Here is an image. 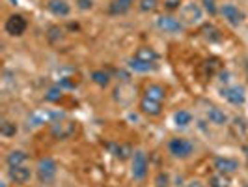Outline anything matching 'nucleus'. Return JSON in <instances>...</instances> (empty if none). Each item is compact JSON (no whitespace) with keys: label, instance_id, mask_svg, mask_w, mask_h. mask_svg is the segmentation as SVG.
<instances>
[{"label":"nucleus","instance_id":"nucleus-6","mask_svg":"<svg viewBox=\"0 0 248 187\" xmlns=\"http://www.w3.org/2000/svg\"><path fill=\"white\" fill-rule=\"evenodd\" d=\"M77 133V124L73 120H58L54 124H50V135L56 140H69Z\"/></svg>","mask_w":248,"mask_h":187},{"label":"nucleus","instance_id":"nucleus-17","mask_svg":"<svg viewBox=\"0 0 248 187\" xmlns=\"http://www.w3.org/2000/svg\"><path fill=\"white\" fill-rule=\"evenodd\" d=\"M133 58H137V60H142V62L157 64V60H159V52H157V51L153 49V47H148V45H142V47H138V49L135 51Z\"/></svg>","mask_w":248,"mask_h":187},{"label":"nucleus","instance_id":"nucleus-16","mask_svg":"<svg viewBox=\"0 0 248 187\" xmlns=\"http://www.w3.org/2000/svg\"><path fill=\"white\" fill-rule=\"evenodd\" d=\"M28 153H26L25 150H12V152H8L6 153V165L8 167H25L26 163H28Z\"/></svg>","mask_w":248,"mask_h":187},{"label":"nucleus","instance_id":"nucleus-19","mask_svg":"<svg viewBox=\"0 0 248 187\" xmlns=\"http://www.w3.org/2000/svg\"><path fill=\"white\" fill-rule=\"evenodd\" d=\"M108 148H110L112 155H114L116 159H120V161L131 159L133 153H135V150L131 148L129 144H118V142H114V144H108Z\"/></svg>","mask_w":248,"mask_h":187},{"label":"nucleus","instance_id":"nucleus-2","mask_svg":"<svg viewBox=\"0 0 248 187\" xmlns=\"http://www.w3.org/2000/svg\"><path fill=\"white\" fill-rule=\"evenodd\" d=\"M149 172V159L144 150H135L131 157V176L135 182H144Z\"/></svg>","mask_w":248,"mask_h":187},{"label":"nucleus","instance_id":"nucleus-30","mask_svg":"<svg viewBox=\"0 0 248 187\" xmlns=\"http://www.w3.org/2000/svg\"><path fill=\"white\" fill-rule=\"evenodd\" d=\"M202 8L203 12H207L209 15H217L218 13V6H217V0H202Z\"/></svg>","mask_w":248,"mask_h":187},{"label":"nucleus","instance_id":"nucleus-35","mask_svg":"<svg viewBox=\"0 0 248 187\" xmlns=\"http://www.w3.org/2000/svg\"><path fill=\"white\" fill-rule=\"evenodd\" d=\"M218 77H220V83H228V81H230V73H228V71H220Z\"/></svg>","mask_w":248,"mask_h":187},{"label":"nucleus","instance_id":"nucleus-36","mask_svg":"<svg viewBox=\"0 0 248 187\" xmlns=\"http://www.w3.org/2000/svg\"><path fill=\"white\" fill-rule=\"evenodd\" d=\"M243 152H245V155H247V161H248V146H243Z\"/></svg>","mask_w":248,"mask_h":187},{"label":"nucleus","instance_id":"nucleus-3","mask_svg":"<svg viewBox=\"0 0 248 187\" xmlns=\"http://www.w3.org/2000/svg\"><path fill=\"white\" fill-rule=\"evenodd\" d=\"M194 150H196L194 142L185 137H174L168 140V152L175 159H188L194 153Z\"/></svg>","mask_w":248,"mask_h":187},{"label":"nucleus","instance_id":"nucleus-34","mask_svg":"<svg viewBox=\"0 0 248 187\" xmlns=\"http://www.w3.org/2000/svg\"><path fill=\"white\" fill-rule=\"evenodd\" d=\"M185 187H207L203 182H200V180H190L188 184H185Z\"/></svg>","mask_w":248,"mask_h":187},{"label":"nucleus","instance_id":"nucleus-38","mask_svg":"<svg viewBox=\"0 0 248 187\" xmlns=\"http://www.w3.org/2000/svg\"><path fill=\"white\" fill-rule=\"evenodd\" d=\"M247 73H248V64H247Z\"/></svg>","mask_w":248,"mask_h":187},{"label":"nucleus","instance_id":"nucleus-25","mask_svg":"<svg viewBox=\"0 0 248 187\" xmlns=\"http://www.w3.org/2000/svg\"><path fill=\"white\" fill-rule=\"evenodd\" d=\"M161 0H138V10L142 13H153L159 10Z\"/></svg>","mask_w":248,"mask_h":187},{"label":"nucleus","instance_id":"nucleus-26","mask_svg":"<svg viewBox=\"0 0 248 187\" xmlns=\"http://www.w3.org/2000/svg\"><path fill=\"white\" fill-rule=\"evenodd\" d=\"M63 98V90L58 85L56 86H50L47 92H45V101L47 103H58V101Z\"/></svg>","mask_w":248,"mask_h":187},{"label":"nucleus","instance_id":"nucleus-14","mask_svg":"<svg viewBox=\"0 0 248 187\" xmlns=\"http://www.w3.org/2000/svg\"><path fill=\"white\" fill-rule=\"evenodd\" d=\"M138 109H140L142 114H146V116H149V118H157V116H161L162 114V103L148 100V98H142L140 103H138Z\"/></svg>","mask_w":248,"mask_h":187},{"label":"nucleus","instance_id":"nucleus-29","mask_svg":"<svg viewBox=\"0 0 248 187\" xmlns=\"http://www.w3.org/2000/svg\"><path fill=\"white\" fill-rule=\"evenodd\" d=\"M155 187H170V174L164 172V170L157 172V176H155Z\"/></svg>","mask_w":248,"mask_h":187},{"label":"nucleus","instance_id":"nucleus-12","mask_svg":"<svg viewBox=\"0 0 248 187\" xmlns=\"http://www.w3.org/2000/svg\"><path fill=\"white\" fill-rule=\"evenodd\" d=\"M133 6H135V0H112L107 8V13L110 17H122L131 12Z\"/></svg>","mask_w":248,"mask_h":187},{"label":"nucleus","instance_id":"nucleus-21","mask_svg":"<svg viewBox=\"0 0 248 187\" xmlns=\"http://www.w3.org/2000/svg\"><path fill=\"white\" fill-rule=\"evenodd\" d=\"M127 66H129V69L135 71V73H151V71L157 69V64L142 62V60H137V58H131Z\"/></svg>","mask_w":248,"mask_h":187},{"label":"nucleus","instance_id":"nucleus-15","mask_svg":"<svg viewBox=\"0 0 248 187\" xmlns=\"http://www.w3.org/2000/svg\"><path fill=\"white\" fill-rule=\"evenodd\" d=\"M205 116H207L209 124L217 125V127H224V125H228V122H230L228 114H226L222 109H218V107H209V109L205 111Z\"/></svg>","mask_w":248,"mask_h":187},{"label":"nucleus","instance_id":"nucleus-32","mask_svg":"<svg viewBox=\"0 0 248 187\" xmlns=\"http://www.w3.org/2000/svg\"><path fill=\"white\" fill-rule=\"evenodd\" d=\"M164 8L168 12H175V10L183 8V6H181V0H164Z\"/></svg>","mask_w":248,"mask_h":187},{"label":"nucleus","instance_id":"nucleus-28","mask_svg":"<svg viewBox=\"0 0 248 187\" xmlns=\"http://www.w3.org/2000/svg\"><path fill=\"white\" fill-rule=\"evenodd\" d=\"M47 37H49L50 43H60L63 39V28H60V26H50L49 32H47Z\"/></svg>","mask_w":248,"mask_h":187},{"label":"nucleus","instance_id":"nucleus-20","mask_svg":"<svg viewBox=\"0 0 248 187\" xmlns=\"http://www.w3.org/2000/svg\"><path fill=\"white\" fill-rule=\"evenodd\" d=\"M90 79H92L93 85H97L99 88H108L112 83V75L107 69H93L90 73Z\"/></svg>","mask_w":248,"mask_h":187},{"label":"nucleus","instance_id":"nucleus-23","mask_svg":"<svg viewBox=\"0 0 248 187\" xmlns=\"http://www.w3.org/2000/svg\"><path fill=\"white\" fill-rule=\"evenodd\" d=\"M17 131H19V125L15 124L13 120H8V118H2V120H0V135L4 138L15 137Z\"/></svg>","mask_w":248,"mask_h":187},{"label":"nucleus","instance_id":"nucleus-10","mask_svg":"<svg viewBox=\"0 0 248 187\" xmlns=\"http://www.w3.org/2000/svg\"><path fill=\"white\" fill-rule=\"evenodd\" d=\"M213 167H215V170H217V172L230 176V174H235L237 170H239V161H237L235 157L217 155V157L213 159Z\"/></svg>","mask_w":248,"mask_h":187},{"label":"nucleus","instance_id":"nucleus-11","mask_svg":"<svg viewBox=\"0 0 248 187\" xmlns=\"http://www.w3.org/2000/svg\"><path fill=\"white\" fill-rule=\"evenodd\" d=\"M34 172L28 167H8V180L15 186H26L32 180Z\"/></svg>","mask_w":248,"mask_h":187},{"label":"nucleus","instance_id":"nucleus-5","mask_svg":"<svg viewBox=\"0 0 248 187\" xmlns=\"http://www.w3.org/2000/svg\"><path fill=\"white\" fill-rule=\"evenodd\" d=\"M26 28H28V21H26L25 15H21V13H12L6 19V23H4V32L12 37L23 36L26 32Z\"/></svg>","mask_w":248,"mask_h":187},{"label":"nucleus","instance_id":"nucleus-22","mask_svg":"<svg viewBox=\"0 0 248 187\" xmlns=\"http://www.w3.org/2000/svg\"><path fill=\"white\" fill-rule=\"evenodd\" d=\"M192 120H194V116H192V112L186 111V109H179V111L174 112V124L177 127H188V125L192 124Z\"/></svg>","mask_w":248,"mask_h":187},{"label":"nucleus","instance_id":"nucleus-13","mask_svg":"<svg viewBox=\"0 0 248 187\" xmlns=\"http://www.w3.org/2000/svg\"><path fill=\"white\" fill-rule=\"evenodd\" d=\"M47 10H49L50 15L65 19V17L71 15V4L67 0H49L47 2Z\"/></svg>","mask_w":248,"mask_h":187},{"label":"nucleus","instance_id":"nucleus-27","mask_svg":"<svg viewBox=\"0 0 248 187\" xmlns=\"http://www.w3.org/2000/svg\"><path fill=\"white\" fill-rule=\"evenodd\" d=\"M203 37H205L207 41H211V43H215V41H220V39H222L220 32H218V30H217L213 25L203 26Z\"/></svg>","mask_w":248,"mask_h":187},{"label":"nucleus","instance_id":"nucleus-31","mask_svg":"<svg viewBox=\"0 0 248 187\" xmlns=\"http://www.w3.org/2000/svg\"><path fill=\"white\" fill-rule=\"evenodd\" d=\"M75 4H77V8H78L80 12H92L93 6H95L93 0H75Z\"/></svg>","mask_w":248,"mask_h":187},{"label":"nucleus","instance_id":"nucleus-37","mask_svg":"<svg viewBox=\"0 0 248 187\" xmlns=\"http://www.w3.org/2000/svg\"><path fill=\"white\" fill-rule=\"evenodd\" d=\"M2 187H8V186H6V182H2Z\"/></svg>","mask_w":248,"mask_h":187},{"label":"nucleus","instance_id":"nucleus-24","mask_svg":"<svg viewBox=\"0 0 248 187\" xmlns=\"http://www.w3.org/2000/svg\"><path fill=\"white\" fill-rule=\"evenodd\" d=\"M209 187H232V180L228 178V174H220V172H217V174H213L209 178Z\"/></svg>","mask_w":248,"mask_h":187},{"label":"nucleus","instance_id":"nucleus-4","mask_svg":"<svg viewBox=\"0 0 248 187\" xmlns=\"http://www.w3.org/2000/svg\"><path fill=\"white\" fill-rule=\"evenodd\" d=\"M157 28L164 32V34H179L185 30V23L181 19L174 17L172 13H166V15H159L157 21H155Z\"/></svg>","mask_w":248,"mask_h":187},{"label":"nucleus","instance_id":"nucleus-18","mask_svg":"<svg viewBox=\"0 0 248 187\" xmlns=\"http://www.w3.org/2000/svg\"><path fill=\"white\" fill-rule=\"evenodd\" d=\"M166 96H168V92H166V88L162 86V85H157V83H153V85H148L146 90H144V98H148V100H153V101H162L166 100Z\"/></svg>","mask_w":248,"mask_h":187},{"label":"nucleus","instance_id":"nucleus-9","mask_svg":"<svg viewBox=\"0 0 248 187\" xmlns=\"http://www.w3.org/2000/svg\"><path fill=\"white\" fill-rule=\"evenodd\" d=\"M203 19V8L196 2H188L181 8V21L185 25H198Z\"/></svg>","mask_w":248,"mask_h":187},{"label":"nucleus","instance_id":"nucleus-33","mask_svg":"<svg viewBox=\"0 0 248 187\" xmlns=\"http://www.w3.org/2000/svg\"><path fill=\"white\" fill-rule=\"evenodd\" d=\"M58 86L62 88V90H63V88H69V90H73V88H75V83H71V81H69L67 77H63V79H60Z\"/></svg>","mask_w":248,"mask_h":187},{"label":"nucleus","instance_id":"nucleus-8","mask_svg":"<svg viewBox=\"0 0 248 187\" xmlns=\"http://www.w3.org/2000/svg\"><path fill=\"white\" fill-rule=\"evenodd\" d=\"M218 13L222 15L224 21H226L228 25H232V26L243 25V21H245V13L241 12L235 4H232V2H226V4H222V6H220V10H218Z\"/></svg>","mask_w":248,"mask_h":187},{"label":"nucleus","instance_id":"nucleus-1","mask_svg":"<svg viewBox=\"0 0 248 187\" xmlns=\"http://www.w3.org/2000/svg\"><path fill=\"white\" fill-rule=\"evenodd\" d=\"M36 176L37 180H39V184H43V186L54 184V180L58 176V163L54 161L52 157H41L37 161Z\"/></svg>","mask_w":248,"mask_h":187},{"label":"nucleus","instance_id":"nucleus-7","mask_svg":"<svg viewBox=\"0 0 248 187\" xmlns=\"http://www.w3.org/2000/svg\"><path fill=\"white\" fill-rule=\"evenodd\" d=\"M220 96H222L230 105H235V107L245 105V101H247V92H245V88L237 86V85H226V86H222Z\"/></svg>","mask_w":248,"mask_h":187}]
</instances>
